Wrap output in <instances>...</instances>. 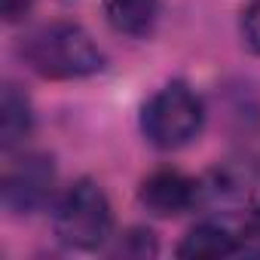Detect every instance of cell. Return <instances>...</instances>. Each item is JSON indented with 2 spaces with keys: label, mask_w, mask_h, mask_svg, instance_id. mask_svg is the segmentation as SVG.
I'll list each match as a JSON object with an SVG mask.
<instances>
[{
  "label": "cell",
  "mask_w": 260,
  "mask_h": 260,
  "mask_svg": "<svg viewBox=\"0 0 260 260\" xmlns=\"http://www.w3.org/2000/svg\"><path fill=\"white\" fill-rule=\"evenodd\" d=\"M22 61L46 80H83L104 71V52L86 28L74 22H49L19 43Z\"/></svg>",
  "instance_id": "1"
},
{
  "label": "cell",
  "mask_w": 260,
  "mask_h": 260,
  "mask_svg": "<svg viewBox=\"0 0 260 260\" xmlns=\"http://www.w3.org/2000/svg\"><path fill=\"white\" fill-rule=\"evenodd\" d=\"M110 226H113L110 202L95 181L80 178L55 199L52 230L61 245L77 251H95L110 239Z\"/></svg>",
  "instance_id": "2"
},
{
  "label": "cell",
  "mask_w": 260,
  "mask_h": 260,
  "mask_svg": "<svg viewBox=\"0 0 260 260\" xmlns=\"http://www.w3.org/2000/svg\"><path fill=\"white\" fill-rule=\"evenodd\" d=\"M205 122L199 95L187 83H169L141 107V132L156 150L187 147Z\"/></svg>",
  "instance_id": "3"
},
{
  "label": "cell",
  "mask_w": 260,
  "mask_h": 260,
  "mask_svg": "<svg viewBox=\"0 0 260 260\" xmlns=\"http://www.w3.org/2000/svg\"><path fill=\"white\" fill-rule=\"evenodd\" d=\"M52 187H55L52 156H46V153H25L13 169H7L4 184H0L4 208L10 214H16V217L37 214L52 199Z\"/></svg>",
  "instance_id": "4"
},
{
  "label": "cell",
  "mask_w": 260,
  "mask_h": 260,
  "mask_svg": "<svg viewBox=\"0 0 260 260\" xmlns=\"http://www.w3.org/2000/svg\"><path fill=\"white\" fill-rule=\"evenodd\" d=\"M138 199L156 217H178L202 202V181H193L175 169H162L141 184Z\"/></svg>",
  "instance_id": "5"
},
{
  "label": "cell",
  "mask_w": 260,
  "mask_h": 260,
  "mask_svg": "<svg viewBox=\"0 0 260 260\" xmlns=\"http://www.w3.org/2000/svg\"><path fill=\"white\" fill-rule=\"evenodd\" d=\"M239 254V239L223 223H196L178 245V257L187 260H214Z\"/></svg>",
  "instance_id": "6"
},
{
  "label": "cell",
  "mask_w": 260,
  "mask_h": 260,
  "mask_svg": "<svg viewBox=\"0 0 260 260\" xmlns=\"http://www.w3.org/2000/svg\"><path fill=\"white\" fill-rule=\"evenodd\" d=\"M31 128H34L31 101L25 98V92H19V86L7 83L4 95H0V147L16 150L19 144H25Z\"/></svg>",
  "instance_id": "7"
},
{
  "label": "cell",
  "mask_w": 260,
  "mask_h": 260,
  "mask_svg": "<svg viewBox=\"0 0 260 260\" xmlns=\"http://www.w3.org/2000/svg\"><path fill=\"white\" fill-rule=\"evenodd\" d=\"M257 172L251 162H223L202 181V199L211 202H242L248 199Z\"/></svg>",
  "instance_id": "8"
},
{
  "label": "cell",
  "mask_w": 260,
  "mask_h": 260,
  "mask_svg": "<svg viewBox=\"0 0 260 260\" xmlns=\"http://www.w3.org/2000/svg\"><path fill=\"white\" fill-rule=\"evenodd\" d=\"M101 10L113 31L128 37H144L156 22L159 0H101Z\"/></svg>",
  "instance_id": "9"
},
{
  "label": "cell",
  "mask_w": 260,
  "mask_h": 260,
  "mask_svg": "<svg viewBox=\"0 0 260 260\" xmlns=\"http://www.w3.org/2000/svg\"><path fill=\"white\" fill-rule=\"evenodd\" d=\"M159 251L156 245V236L144 226H132V230H125L113 248L116 257H135V260H144V257H153Z\"/></svg>",
  "instance_id": "10"
},
{
  "label": "cell",
  "mask_w": 260,
  "mask_h": 260,
  "mask_svg": "<svg viewBox=\"0 0 260 260\" xmlns=\"http://www.w3.org/2000/svg\"><path fill=\"white\" fill-rule=\"evenodd\" d=\"M239 239V254L245 257H260V208H251L236 233Z\"/></svg>",
  "instance_id": "11"
},
{
  "label": "cell",
  "mask_w": 260,
  "mask_h": 260,
  "mask_svg": "<svg viewBox=\"0 0 260 260\" xmlns=\"http://www.w3.org/2000/svg\"><path fill=\"white\" fill-rule=\"evenodd\" d=\"M242 43L260 55V0H251L242 13Z\"/></svg>",
  "instance_id": "12"
},
{
  "label": "cell",
  "mask_w": 260,
  "mask_h": 260,
  "mask_svg": "<svg viewBox=\"0 0 260 260\" xmlns=\"http://www.w3.org/2000/svg\"><path fill=\"white\" fill-rule=\"evenodd\" d=\"M34 7V0H4V19L7 22H22Z\"/></svg>",
  "instance_id": "13"
}]
</instances>
